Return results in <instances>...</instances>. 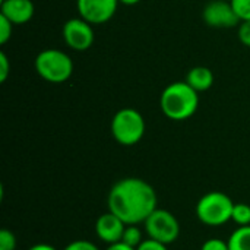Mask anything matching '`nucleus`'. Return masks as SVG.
I'll return each mask as SVG.
<instances>
[{"instance_id":"1","label":"nucleus","mask_w":250,"mask_h":250,"mask_svg":"<svg viewBox=\"0 0 250 250\" xmlns=\"http://www.w3.org/2000/svg\"><path fill=\"white\" fill-rule=\"evenodd\" d=\"M107 205L108 211L127 226H139L158 208V198L148 182L138 177H126L113 185L107 196Z\"/></svg>"},{"instance_id":"2","label":"nucleus","mask_w":250,"mask_h":250,"mask_svg":"<svg viewBox=\"0 0 250 250\" xmlns=\"http://www.w3.org/2000/svg\"><path fill=\"white\" fill-rule=\"evenodd\" d=\"M199 107V92H196L186 81H177L167 85L160 97V108L163 114L173 122H185L190 119Z\"/></svg>"},{"instance_id":"3","label":"nucleus","mask_w":250,"mask_h":250,"mask_svg":"<svg viewBox=\"0 0 250 250\" xmlns=\"http://www.w3.org/2000/svg\"><path fill=\"white\" fill-rule=\"evenodd\" d=\"M35 72L41 79L50 83H63L73 75V60L59 48L41 50L34 60Z\"/></svg>"},{"instance_id":"4","label":"nucleus","mask_w":250,"mask_h":250,"mask_svg":"<svg viewBox=\"0 0 250 250\" xmlns=\"http://www.w3.org/2000/svg\"><path fill=\"white\" fill-rule=\"evenodd\" d=\"M110 130L117 144L123 146H133L142 141L146 123L141 111L132 107H125L113 116Z\"/></svg>"},{"instance_id":"5","label":"nucleus","mask_w":250,"mask_h":250,"mask_svg":"<svg viewBox=\"0 0 250 250\" xmlns=\"http://www.w3.org/2000/svg\"><path fill=\"white\" fill-rule=\"evenodd\" d=\"M234 202L223 192L205 193L196 204L198 220L208 227H221L231 221Z\"/></svg>"},{"instance_id":"6","label":"nucleus","mask_w":250,"mask_h":250,"mask_svg":"<svg viewBox=\"0 0 250 250\" xmlns=\"http://www.w3.org/2000/svg\"><path fill=\"white\" fill-rule=\"evenodd\" d=\"M149 239L164 245L174 243L180 236V224L177 218L167 209L157 208L144 223Z\"/></svg>"},{"instance_id":"7","label":"nucleus","mask_w":250,"mask_h":250,"mask_svg":"<svg viewBox=\"0 0 250 250\" xmlns=\"http://www.w3.org/2000/svg\"><path fill=\"white\" fill-rule=\"evenodd\" d=\"M63 41L73 51H86L95 41L94 25L82 19L81 16L70 18L63 25Z\"/></svg>"},{"instance_id":"8","label":"nucleus","mask_w":250,"mask_h":250,"mask_svg":"<svg viewBox=\"0 0 250 250\" xmlns=\"http://www.w3.org/2000/svg\"><path fill=\"white\" fill-rule=\"evenodd\" d=\"M204 22L211 28L229 29L242 22L230 0H211L202 10Z\"/></svg>"},{"instance_id":"9","label":"nucleus","mask_w":250,"mask_h":250,"mask_svg":"<svg viewBox=\"0 0 250 250\" xmlns=\"http://www.w3.org/2000/svg\"><path fill=\"white\" fill-rule=\"evenodd\" d=\"M119 0H76L78 16L91 25H103L108 22L117 12Z\"/></svg>"},{"instance_id":"10","label":"nucleus","mask_w":250,"mask_h":250,"mask_svg":"<svg viewBox=\"0 0 250 250\" xmlns=\"http://www.w3.org/2000/svg\"><path fill=\"white\" fill-rule=\"evenodd\" d=\"M126 226L127 224L123 220H120L116 214L108 211L100 215L98 220L95 221V234L103 243L108 246V245L122 242Z\"/></svg>"},{"instance_id":"11","label":"nucleus","mask_w":250,"mask_h":250,"mask_svg":"<svg viewBox=\"0 0 250 250\" xmlns=\"http://www.w3.org/2000/svg\"><path fill=\"white\" fill-rule=\"evenodd\" d=\"M35 13L32 0H3L0 1V15L7 18L13 25L28 23Z\"/></svg>"},{"instance_id":"12","label":"nucleus","mask_w":250,"mask_h":250,"mask_svg":"<svg viewBox=\"0 0 250 250\" xmlns=\"http://www.w3.org/2000/svg\"><path fill=\"white\" fill-rule=\"evenodd\" d=\"M196 92L208 91L214 85V73L207 66H195L192 67L185 79Z\"/></svg>"},{"instance_id":"13","label":"nucleus","mask_w":250,"mask_h":250,"mask_svg":"<svg viewBox=\"0 0 250 250\" xmlns=\"http://www.w3.org/2000/svg\"><path fill=\"white\" fill-rule=\"evenodd\" d=\"M229 250H250V226L237 227L229 237Z\"/></svg>"},{"instance_id":"14","label":"nucleus","mask_w":250,"mask_h":250,"mask_svg":"<svg viewBox=\"0 0 250 250\" xmlns=\"http://www.w3.org/2000/svg\"><path fill=\"white\" fill-rule=\"evenodd\" d=\"M231 221L237 224V227H245L250 226V205L248 204H234L233 214H231Z\"/></svg>"},{"instance_id":"15","label":"nucleus","mask_w":250,"mask_h":250,"mask_svg":"<svg viewBox=\"0 0 250 250\" xmlns=\"http://www.w3.org/2000/svg\"><path fill=\"white\" fill-rule=\"evenodd\" d=\"M122 242L126 243V245H129V246H132V248H138L144 242L141 229L136 224L126 226L125 233H123V237H122Z\"/></svg>"},{"instance_id":"16","label":"nucleus","mask_w":250,"mask_h":250,"mask_svg":"<svg viewBox=\"0 0 250 250\" xmlns=\"http://www.w3.org/2000/svg\"><path fill=\"white\" fill-rule=\"evenodd\" d=\"M13 23L4 18L3 15H0V44L4 45L10 38H12V34H13Z\"/></svg>"},{"instance_id":"17","label":"nucleus","mask_w":250,"mask_h":250,"mask_svg":"<svg viewBox=\"0 0 250 250\" xmlns=\"http://www.w3.org/2000/svg\"><path fill=\"white\" fill-rule=\"evenodd\" d=\"M15 249H16V237H15V234L10 230L3 229L0 231V250Z\"/></svg>"},{"instance_id":"18","label":"nucleus","mask_w":250,"mask_h":250,"mask_svg":"<svg viewBox=\"0 0 250 250\" xmlns=\"http://www.w3.org/2000/svg\"><path fill=\"white\" fill-rule=\"evenodd\" d=\"M240 21L250 19V0H230Z\"/></svg>"},{"instance_id":"19","label":"nucleus","mask_w":250,"mask_h":250,"mask_svg":"<svg viewBox=\"0 0 250 250\" xmlns=\"http://www.w3.org/2000/svg\"><path fill=\"white\" fill-rule=\"evenodd\" d=\"M237 37L240 42L250 48V19L249 21H242L237 26Z\"/></svg>"},{"instance_id":"20","label":"nucleus","mask_w":250,"mask_h":250,"mask_svg":"<svg viewBox=\"0 0 250 250\" xmlns=\"http://www.w3.org/2000/svg\"><path fill=\"white\" fill-rule=\"evenodd\" d=\"M63 250H100V248L89 240H73Z\"/></svg>"},{"instance_id":"21","label":"nucleus","mask_w":250,"mask_h":250,"mask_svg":"<svg viewBox=\"0 0 250 250\" xmlns=\"http://www.w3.org/2000/svg\"><path fill=\"white\" fill-rule=\"evenodd\" d=\"M201 250H229V243L221 239H208Z\"/></svg>"},{"instance_id":"22","label":"nucleus","mask_w":250,"mask_h":250,"mask_svg":"<svg viewBox=\"0 0 250 250\" xmlns=\"http://www.w3.org/2000/svg\"><path fill=\"white\" fill-rule=\"evenodd\" d=\"M9 72H10V62H9V57L6 56L4 51L0 53V82H6L7 76H9Z\"/></svg>"},{"instance_id":"23","label":"nucleus","mask_w":250,"mask_h":250,"mask_svg":"<svg viewBox=\"0 0 250 250\" xmlns=\"http://www.w3.org/2000/svg\"><path fill=\"white\" fill-rule=\"evenodd\" d=\"M136 250H168L167 248V245H164V243H160V242H157V240H152V239H146V240H144Z\"/></svg>"},{"instance_id":"24","label":"nucleus","mask_w":250,"mask_h":250,"mask_svg":"<svg viewBox=\"0 0 250 250\" xmlns=\"http://www.w3.org/2000/svg\"><path fill=\"white\" fill-rule=\"evenodd\" d=\"M105 250H136V248H132L123 242H117V243H113V245H108Z\"/></svg>"},{"instance_id":"25","label":"nucleus","mask_w":250,"mask_h":250,"mask_svg":"<svg viewBox=\"0 0 250 250\" xmlns=\"http://www.w3.org/2000/svg\"><path fill=\"white\" fill-rule=\"evenodd\" d=\"M28 250H57L54 246L51 245H47V243H37L34 246H31Z\"/></svg>"},{"instance_id":"26","label":"nucleus","mask_w":250,"mask_h":250,"mask_svg":"<svg viewBox=\"0 0 250 250\" xmlns=\"http://www.w3.org/2000/svg\"><path fill=\"white\" fill-rule=\"evenodd\" d=\"M142 0H119L120 4H125V6H135L138 3H141Z\"/></svg>"}]
</instances>
